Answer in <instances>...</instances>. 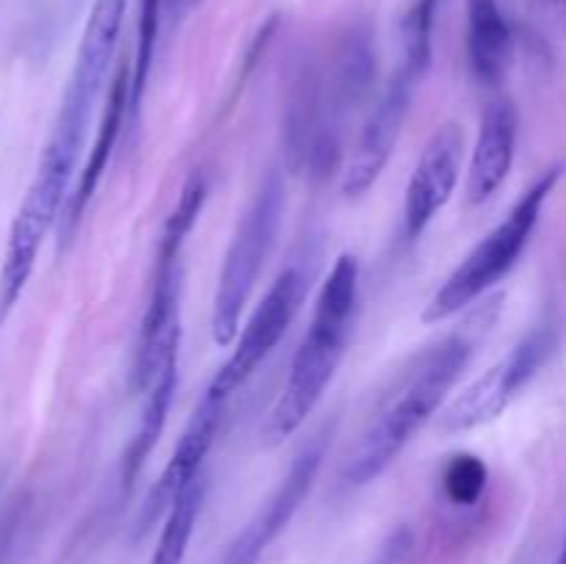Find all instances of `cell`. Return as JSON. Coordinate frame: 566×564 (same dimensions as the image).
Segmentation results:
<instances>
[{"instance_id": "cell-19", "label": "cell", "mask_w": 566, "mask_h": 564, "mask_svg": "<svg viewBox=\"0 0 566 564\" xmlns=\"http://www.w3.org/2000/svg\"><path fill=\"white\" fill-rule=\"evenodd\" d=\"M440 0H409L407 11L401 17V59L398 66L418 75L420 81L431 70L434 59V17Z\"/></svg>"}, {"instance_id": "cell-26", "label": "cell", "mask_w": 566, "mask_h": 564, "mask_svg": "<svg viewBox=\"0 0 566 564\" xmlns=\"http://www.w3.org/2000/svg\"><path fill=\"white\" fill-rule=\"evenodd\" d=\"M191 3H202V0H191Z\"/></svg>"}, {"instance_id": "cell-7", "label": "cell", "mask_w": 566, "mask_h": 564, "mask_svg": "<svg viewBox=\"0 0 566 564\" xmlns=\"http://www.w3.org/2000/svg\"><path fill=\"white\" fill-rule=\"evenodd\" d=\"M556 346L558 335L551 324L531 330L506 357L490 365L484 374L475 376L462 393L448 401V407L437 415V431L442 437L464 435L501 418L512 407L514 398L545 368Z\"/></svg>"}, {"instance_id": "cell-12", "label": "cell", "mask_w": 566, "mask_h": 564, "mask_svg": "<svg viewBox=\"0 0 566 564\" xmlns=\"http://www.w3.org/2000/svg\"><path fill=\"white\" fill-rule=\"evenodd\" d=\"M464 158V130L457 122H446L431 133L423 155L415 166L412 177L403 194V238L409 243L418 241L434 216L451 202L453 191L462 177Z\"/></svg>"}, {"instance_id": "cell-20", "label": "cell", "mask_w": 566, "mask_h": 564, "mask_svg": "<svg viewBox=\"0 0 566 564\" xmlns=\"http://www.w3.org/2000/svg\"><path fill=\"white\" fill-rule=\"evenodd\" d=\"M166 0H142L138 6V36H136V55L130 64V111H127V122L136 125L138 114H142V100L147 92L149 75H153L155 48H158L160 33V14H164Z\"/></svg>"}, {"instance_id": "cell-14", "label": "cell", "mask_w": 566, "mask_h": 564, "mask_svg": "<svg viewBox=\"0 0 566 564\" xmlns=\"http://www.w3.org/2000/svg\"><path fill=\"white\" fill-rule=\"evenodd\" d=\"M127 111H130V61L119 64L116 77L111 81L108 94H105L103 116H99L97 133H94V142L88 147L86 164H83L81 175H77L75 186H72L70 199L64 205V213L59 221V241L61 247L72 241L77 224H81L83 213H86L88 202H92L94 191H97L99 180L108 171V160L114 155L116 142H119L122 130L127 125Z\"/></svg>"}, {"instance_id": "cell-21", "label": "cell", "mask_w": 566, "mask_h": 564, "mask_svg": "<svg viewBox=\"0 0 566 564\" xmlns=\"http://www.w3.org/2000/svg\"><path fill=\"white\" fill-rule=\"evenodd\" d=\"M442 495L453 506H475L490 484L486 462L475 453H457L442 468Z\"/></svg>"}, {"instance_id": "cell-2", "label": "cell", "mask_w": 566, "mask_h": 564, "mask_svg": "<svg viewBox=\"0 0 566 564\" xmlns=\"http://www.w3.org/2000/svg\"><path fill=\"white\" fill-rule=\"evenodd\" d=\"M357 299L359 260L357 254L346 252L335 260L329 276L321 285L313 318L293 354L291 374L265 420L263 440L269 446H280L287 437L296 435L321 404L348 352L354 318H357Z\"/></svg>"}, {"instance_id": "cell-25", "label": "cell", "mask_w": 566, "mask_h": 564, "mask_svg": "<svg viewBox=\"0 0 566 564\" xmlns=\"http://www.w3.org/2000/svg\"><path fill=\"white\" fill-rule=\"evenodd\" d=\"M186 3H191V0H166V6H169L171 11H180Z\"/></svg>"}, {"instance_id": "cell-23", "label": "cell", "mask_w": 566, "mask_h": 564, "mask_svg": "<svg viewBox=\"0 0 566 564\" xmlns=\"http://www.w3.org/2000/svg\"><path fill=\"white\" fill-rule=\"evenodd\" d=\"M409 547H412V531L398 529L387 536L385 545L376 551V556L370 558V564H403V558L409 556Z\"/></svg>"}, {"instance_id": "cell-3", "label": "cell", "mask_w": 566, "mask_h": 564, "mask_svg": "<svg viewBox=\"0 0 566 564\" xmlns=\"http://www.w3.org/2000/svg\"><path fill=\"white\" fill-rule=\"evenodd\" d=\"M125 14L127 0H94L86 28H83L81 44H77L70 81H66L64 94H61L53 130H50L48 144H44L42 158H39L36 171H42V175H50L72 186L88 122H92L99 94H103L105 81H108V70L114 64Z\"/></svg>"}, {"instance_id": "cell-8", "label": "cell", "mask_w": 566, "mask_h": 564, "mask_svg": "<svg viewBox=\"0 0 566 564\" xmlns=\"http://www.w3.org/2000/svg\"><path fill=\"white\" fill-rule=\"evenodd\" d=\"M304 296H307V274L298 265H287L276 276L274 285L269 288L263 302L254 307L252 318L247 321L238 341L232 343V354L216 370L213 382H210L205 393L224 404L230 401L258 374V368L271 357V352L280 346L285 332L291 330L293 318L302 310Z\"/></svg>"}, {"instance_id": "cell-24", "label": "cell", "mask_w": 566, "mask_h": 564, "mask_svg": "<svg viewBox=\"0 0 566 564\" xmlns=\"http://www.w3.org/2000/svg\"><path fill=\"white\" fill-rule=\"evenodd\" d=\"M547 17L566 33V0H536Z\"/></svg>"}, {"instance_id": "cell-9", "label": "cell", "mask_w": 566, "mask_h": 564, "mask_svg": "<svg viewBox=\"0 0 566 564\" xmlns=\"http://www.w3.org/2000/svg\"><path fill=\"white\" fill-rule=\"evenodd\" d=\"M329 437L332 429L324 426V429L315 431V435L298 448L287 473L282 476L280 484L271 490V495L265 498L263 506L254 512V518L243 525L241 534L232 540V545L227 547L221 564H258L260 558H263V553L269 551L271 542L291 525V520L296 518V512L302 509L304 498L313 490L321 464H324L326 448H329Z\"/></svg>"}, {"instance_id": "cell-16", "label": "cell", "mask_w": 566, "mask_h": 564, "mask_svg": "<svg viewBox=\"0 0 566 564\" xmlns=\"http://www.w3.org/2000/svg\"><path fill=\"white\" fill-rule=\"evenodd\" d=\"M177 379H180V348H171L164 357V363L158 365V370L153 374L149 385L142 390V415H138L136 431L130 435V442H127L119 462L122 495H127L136 487L138 476L147 468L149 453H153L160 435H164V426L169 420V409L177 393Z\"/></svg>"}, {"instance_id": "cell-13", "label": "cell", "mask_w": 566, "mask_h": 564, "mask_svg": "<svg viewBox=\"0 0 566 564\" xmlns=\"http://www.w3.org/2000/svg\"><path fill=\"white\" fill-rule=\"evenodd\" d=\"M224 401H219V398L205 393L202 401L193 409L188 426L182 429L180 440H177L175 453L169 457L166 468L160 470L158 481H155L147 501H144L142 514H138V529L147 531L155 520L166 518L171 503H175L193 481L202 479L205 457H208L210 446H213L216 431H219L221 418H224Z\"/></svg>"}, {"instance_id": "cell-17", "label": "cell", "mask_w": 566, "mask_h": 564, "mask_svg": "<svg viewBox=\"0 0 566 564\" xmlns=\"http://www.w3.org/2000/svg\"><path fill=\"white\" fill-rule=\"evenodd\" d=\"M512 25L497 0H468V64L486 88L501 86L512 66Z\"/></svg>"}, {"instance_id": "cell-22", "label": "cell", "mask_w": 566, "mask_h": 564, "mask_svg": "<svg viewBox=\"0 0 566 564\" xmlns=\"http://www.w3.org/2000/svg\"><path fill=\"white\" fill-rule=\"evenodd\" d=\"M28 520V501L14 498L0 514V564H14L17 547H20L22 529Z\"/></svg>"}, {"instance_id": "cell-18", "label": "cell", "mask_w": 566, "mask_h": 564, "mask_svg": "<svg viewBox=\"0 0 566 564\" xmlns=\"http://www.w3.org/2000/svg\"><path fill=\"white\" fill-rule=\"evenodd\" d=\"M205 501V476L193 481L166 512L164 529H160L158 545H155L149 564H182L186 562L188 545H191L193 529H197L199 509Z\"/></svg>"}, {"instance_id": "cell-1", "label": "cell", "mask_w": 566, "mask_h": 564, "mask_svg": "<svg viewBox=\"0 0 566 564\" xmlns=\"http://www.w3.org/2000/svg\"><path fill=\"white\" fill-rule=\"evenodd\" d=\"M486 304L479 310V318H470L464 330L440 337L423 352L412 354L390 385L376 398L374 409L365 418L346 462L343 481L352 487L370 484L379 479L403 448L418 437V431L437 418L448 393L457 387L462 374L473 359L479 335L486 332Z\"/></svg>"}, {"instance_id": "cell-6", "label": "cell", "mask_w": 566, "mask_h": 564, "mask_svg": "<svg viewBox=\"0 0 566 564\" xmlns=\"http://www.w3.org/2000/svg\"><path fill=\"white\" fill-rule=\"evenodd\" d=\"M282 219H285V180L280 169H271L265 171L247 213L238 221L235 236L221 263L213 313H210V335L216 346H232L241 335V315L274 252Z\"/></svg>"}, {"instance_id": "cell-11", "label": "cell", "mask_w": 566, "mask_h": 564, "mask_svg": "<svg viewBox=\"0 0 566 564\" xmlns=\"http://www.w3.org/2000/svg\"><path fill=\"white\" fill-rule=\"evenodd\" d=\"M376 83L374 36L365 25H352L332 42L329 53L318 61L321 111L337 138L346 142V125L359 105L370 97Z\"/></svg>"}, {"instance_id": "cell-4", "label": "cell", "mask_w": 566, "mask_h": 564, "mask_svg": "<svg viewBox=\"0 0 566 564\" xmlns=\"http://www.w3.org/2000/svg\"><path fill=\"white\" fill-rule=\"evenodd\" d=\"M208 199V182L202 175L188 177L175 210L160 230L158 252H155L153 280H149L147 307L138 326L136 352L130 365V390L142 393L149 385L158 365L171 348H180V291H182V249L197 227L199 213Z\"/></svg>"}, {"instance_id": "cell-10", "label": "cell", "mask_w": 566, "mask_h": 564, "mask_svg": "<svg viewBox=\"0 0 566 564\" xmlns=\"http://www.w3.org/2000/svg\"><path fill=\"white\" fill-rule=\"evenodd\" d=\"M420 77L403 66H396L390 81L385 83L376 103L370 105L368 119L354 142L352 155L343 164V194L352 199L363 197L379 180L385 166L390 164L392 149L401 138L403 122H407L412 97L420 86Z\"/></svg>"}, {"instance_id": "cell-15", "label": "cell", "mask_w": 566, "mask_h": 564, "mask_svg": "<svg viewBox=\"0 0 566 564\" xmlns=\"http://www.w3.org/2000/svg\"><path fill=\"white\" fill-rule=\"evenodd\" d=\"M520 116L512 100L495 97L486 103L479 122L468 166V202L484 205L506 182L517 155Z\"/></svg>"}, {"instance_id": "cell-5", "label": "cell", "mask_w": 566, "mask_h": 564, "mask_svg": "<svg viewBox=\"0 0 566 564\" xmlns=\"http://www.w3.org/2000/svg\"><path fill=\"white\" fill-rule=\"evenodd\" d=\"M562 175V166H551L545 175L531 182V188H525L523 197L512 205V210L464 254L462 263L437 288V293L423 310V324H440V321L464 313L470 304L486 296L517 265L525 247L531 243L536 224H539L545 202L556 191Z\"/></svg>"}]
</instances>
